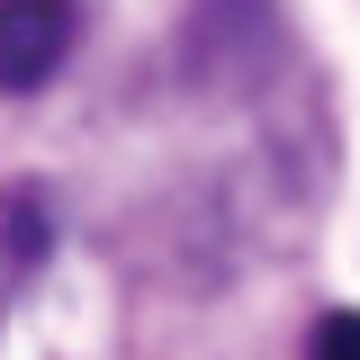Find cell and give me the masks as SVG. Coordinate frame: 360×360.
<instances>
[{"label": "cell", "mask_w": 360, "mask_h": 360, "mask_svg": "<svg viewBox=\"0 0 360 360\" xmlns=\"http://www.w3.org/2000/svg\"><path fill=\"white\" fill-rule=\"evenodd\" d=\"M72 37H82V0H0V99L45 90Z\"/></svg>", "instance_id": "cell-1"}, {"label": "cell", "mask_w": 360, "mask_h": 360, "mask_svg": "<svg viewBox=\"0 0 360 360\" xmlns=\"http://www.w3.org/2000/svg\"><path fill=\"white\" fill-rule=\"evenodd\" d=\"M307 360H360V307H333L307 333Z\"/></svg>", "instance_id": "cell-2"}]
</instances>
